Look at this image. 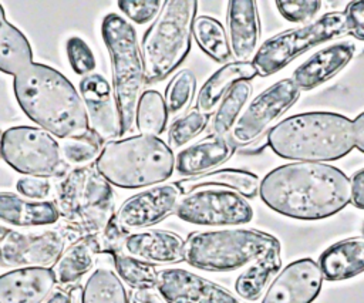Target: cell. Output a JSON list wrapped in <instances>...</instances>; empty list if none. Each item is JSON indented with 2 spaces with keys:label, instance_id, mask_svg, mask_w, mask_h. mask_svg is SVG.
I'll return each instance as SVG.
<instances>
[{
  "label": "cell",
  "instance_id": "obj_24",
  "mask_svg": "<svg viewBox=\"0 0 364 303\" xmlns=\"http://www.w3.org/2000/svg\"><path fill=\"white\" fill-rule=\"evenodd\" d=\"M323 277L346 280L364 272V236L348 238L328 246L318 257Z\"/></svg>",
  "mask_w": 364,
  "mask_h": 303
},
{
  "label": "cell",
  "instance_id": "obj_9",
  "mask_svg": "<svg viewBox=\"0 0 364 303\" xmlns=\"http://www.w3.org/2000/svg\"><path fill=\"white\" fill-rule=\"evenodd\" d=\"M347 33L344 11H330L306 26L280 31L267 38L255 53L253 65L257 75L267 77L284 68L309 48Z\"/></svg>",
  "mask_w": 364,
  "mask_h": 303
},
{
  "label": "cell",
  "instance_id": "obj_12",
  "mask_svg": "<svg viewBox=\"0 0 364 303\" xmlns=\"http://www.w3.org/2000/svg\"><path fill=\"white\" fill-rule=\"evenodd\" d=\"M68 238L63 229L26 232L0 223V266L50 267L65 249Z\"/></svg>",
  "mask_w": 364,
  "mask_h": 303
},
{
  "label": "cell",
  "instance_id": "obj_43",
  "mask_svg": "<svg viewBox=\"0 0 364 303\" xmlns=\"http://www.w3.org/2000/svg\"><path fill=\"white\" fill-rule=\"evenodd\" d=\"M347 33L364 41V0L351 1L344 10Z\"/></svg>",
  "mask_w": 364,
  "mask_h": 303
},
{
  "label": "cell",
  "instance_id": "obj_32",
  "mask_svg": "<svg viewBox=\"0 0 364 303\" xmlns=\"http://www.w3.org/2000/svg\"><path fill=\"white\" fill-rule=\"evenodd\" d=\"M252 91H253V87L250 81H239L228 91V94L219 102L213 114L212 134L220 135V137H229L232 128L235 127L236 121L242 115L243 108L246 107L252 95Z\"/></svg>",
  "mask_w": 364,
  "mask_h": 303
},
{
  "label": "cell",
  "instance_id": "obj_15",
  "mask_svg": "<svg viewBox=\"0 0 364 303\" xmlns=\"http://www.w3.org/2000/svg\"><path fill=\"white\" fill-rule=\"evenodd\" d=\"M90 131L102 141H114L124 134L121 112L114 88L101 74L92 73L80 81Z\"/></svg>",
  "mask_w": 364,
  "mask_h": 303
},
{
  "label": "cell",
  "instance_id": "obj_10",
  "mask_svg": "<svg viewBox=\"0 0 364 303\" xmlns=\"http://www.w3.org/2000/svg\"><path fill=\"white\" fill-rule=\"evenodd\" d=\"M1 158L24 176L61 178L68 166L63 161L60 142L40 127H11L3 132Z\"/></svg>",
  "mask_w": 364,
  "mask_h": 303
},
{
  "label": "cell",
  "instance_id": "obj_44",
  "mask_svg": "<svg viewBox=\"0 0 364 303\" xmlns=\"http://www.w3.org/2000/svg\"><path fill=\"white\" fill-rule=\"evenodd\" d=\"M351 202L355 208L364 209V168L358 169L351 178Z\"/></svg>",
  "mask_w": 364,
  "mask_h": 303
},
{
  "label": "cell",
  "instance_id": "obj_28",
  "mask_svg": "<svg viewBox=\"0 0 364 303\" xmlns=\"http://www.w3.org/2000/svg\"><path fill=\"white\" fill-rule=\"evenodd\" d=\"M30 64H33L30 41L7 20L0 4V71L16 77Z\"/></svg>",
  "mask_w": 364,
  "mask_h": 303
},
{
  "label": "cell",
  "instance_id": "obj_4",
  "mask_svg": "<svg viewBox=\"0 0 364 303\" xmlns=\"http://www.w3.org/2000/svg\"><path fill=\"white\" fill-rule=\"evenodd\" d=\"M95 168L114 186L151 188L172 176L175 155L159 137L136 134L105 142Z\"/></svg>",
  "mask_w": 364,
  "mask_h": 303
},
{
  "label": "cell",
  "instance_id": "obj_22",
  "mask_svg": "<svg viewBox=\"0 0 364 303\" xmlns=\"http://www.w3.org/2000/svg\"><path fill=\"white\" fill-rule=\"evenodd\" d=\"M124 252L148 263H178L185 260V240L169 230L131 232Z\"/></svg>",
  "mask_w": 364,
  "mask_h": 303
},
{
  "label": "cell",
  "instance_id": "obj_40",
  "mask_svg": "<svg viewBox=\"0 0 364 303\" xmlns=\"http://www.w3.org/2000/svg\"><path fill=\"white\" fill-rule=\"evenodd\" d=\"M282 17L291 23L310 21L320 10V0H276L274 1Z\"/></svg>",
  "mask_w": 364,
  "mask_h": 303
},
{
  "label": "cell",
  "instance_id": "obj_34",
  "mask_svg": "<svg viewBox=\"0 0 364 303\" xmlns=\"http://www.w3.org/2000/svg\"><path fill=\"white\" fill-rule=\"evenodd\" d=\"M112 256L117 275L128 286L135 290H152L156 289L158 270L152 263L136 259L124 250L117 252Z\"/></svg>",
  "mask_w": 364,
  "mask_h": 303
},
{
  "label": "cell",
  "instance_id": "obj_31",
  "mask_svg": "<svg viewBox=\"0 0 364 303\" xmlns=\"http://www.w3.org/2000/svg\"><path fill=\"white\" fill-rule=\"evenodd\" d=\"M192 36L199 48L216 63H226L232 54L222 23L210 16H196Z\"/></svg>",
  "mask_w": 364,
  "mask_h": 303
},
{
  "label": "cell",
  "instance_id": "obj_46",
  "mask_svg": "<svg viewBox=\"0 0 364 303\" xmlns=\"http://www.w3.org/2000/svg\"><path fill=\"white\" fill-rule=\"evenodd\" d=\"M131 303H162L161 299L152 293V290H136Z\"/></svg>",
  "mask_w": 364,
  "mask_h": 303
},
{
  "label": "cell",
  "instance_id": "obj_26",
  "mask_svg": "<svg viewBox=\"0 0 364 303\" xmlns=\"http://www.w3.org/2000/svg\"><path fill=\"white\" fill-rule=\"evenodd\" d=\"M182 195L199 188H226L245 198H255L259 193L260 181L257 175L245 169H216L200 176L186 178L175 182Z\"/></svg>",
  "mask_w": 364,
  "mask_h": 303
},
{
  "label": "cell",
  "instance_id": "obj_19",
  "mask_svg": "<svg viewBox=\"0 0 364 303\" xmlns=\"http://www.w3.org/2000/svg\"><path fill=\"white\" fill-rule=\"evenodd\" d=\"M354 53L355 46L348 41L327 46L303 61L293 71L291 80L300 91H310L341 71L351 61Z\"/></svg>",
  "mask_w": 364,
  "mask_h": 303
},
{
  "label": "cell",
  "instance_id": "obj_5",
  "mask_svg": "<svg viewBox=\"0 0 364 303\" xmlns=\"http://www.w3.org/2000/svg\"><path fill=\"white\" fill-rule=\"evenodd\" d=\"M53 202L65 222L64 232L70 238L98 235L115 215L112 185L95 165L68 169L58 178Z\"/></svg>",
  "mask_w": 364,
  "mask_h": 303
},
{
  "label": "cell",
  "instance_id": "obj_14",
  "mask_svg": "<svg viewBox=\"0 0 364 303\" xmlns=\"http://www.w3.org/2000/svg\"><path fill=\"white\" fill-rule=\"evenodd\" d=\"M156 290L166 303H250L228 289L181 267L159 270Z\"/></svg>",
  "mask_w": 364,
  "mask_h": 303
},
{
  "label": "cell",
  "instance_id": "obj_8",
  "mask_svg": "<svg viewBox=\"0 0 364 303\" xmlns=\"http://www.w3.org/2000/svg\"><path fill=\"white\" fill-rule=\"evenodd\" d=\"M101 34L111 57L112 88L118 101L124 132H127L135 125L138 100L146 84L141 48L132 24L117 13H109L104 17Z\"/></svg>",
  "mask_w": 364,
  "mask_h": 303
},
{
  "label": "cell",
  "instance_id": "obj_42",
  "mask_svg": "<svg viewBox=\"0 0 364 303\" xmlns=\"http://www.w3.org/2000/svg\"><path fill=\"white\" fill-rule=\"evenodd\" d=\"M18 195L31 201H47L51 193V182L41 176H21L16 182Z\"/></svg>",
  "mask_w": 364,
  "mask_h": 303
},
{
  "label": "cell",
  "instance_id": "obj_45",
  "mask_svg": "<svg viewBox=\"0 0 364 303\" xmlns=\"http://www.w3.org/2000/svg\"><path fill=\"white\" fill-rule=\"evenodd\" d=\"M353 139L354 147L364 154V111L360 112L353 121Z\"/></svg>",
  "mask_w": 364,
  "mask_h": 303
},
{
  "label": "cell",
  "instance_id": "obj_35",
  "mask_svg": "<svg viewBox=\"0 0 364 303\" xmlns=\"http://www.w3.org/2000/svg\"><path fill=\"white\" fill-rule=\"evenodd\" d=\"M104 148V141L88 131L80 137H70L60 141L61 156L68 169L90 166L95 162Z\"/></svg>",
  "mask_w": 364,
  "mask_h": 303
},
{
  "label": "cell",
  "instance_id": "obj_37",
  "mask_svg": "<svg viewBox=\"0 0 364 303\" xmlns=\"http://www.w3.org/2000/svg\"><path fill=\"white\" fill-rule=\"evenodd\" d=\"M208 125V115L200 112L198 108L189 110L179 115L168 132V145L172 151L185 147L196 135H199Z\"/></svg>",
  "mask_w": 364,
  "mask_h": 303
},
{
  "label": "cell",
  "instance_id": "obj_1",
  "mask_svg": "<svg viewBox=\"0 0 364 303\" xmlns=\"http://www.w3.org/2000/svg\"><path fill=\"white\" fill-rule=\"evenodd\" d=\"M259 196L272 211L299 220H318L338 213L351 202L350 178L321 162H290L269 171Z\"/></svg>",
  "mask_w": 364,
  "mask_h": 303
},
{
  "label": "cell",
  "instance_id": "obj_39",
  "mask_svg": "<svg viewBox=\"0 0 364 303\" xmlns=\"http://www.w3.org/2000/svg\"><path fill=\"white\" fill-rule=\"evenodd\" d=\"M162 4L161 0H119L117 3L127 20L135 24H146L155 20Z\"/></svg>",
  "mask_w": 364,
  "mask_h": 303
},
{
  "label": "cell",
  "instance_id": "obj_17",
  "mask_svg": "<svg viewBox=\"0 0 364 303\" xmlns=\"http://www.w3.org/2000/svg\"><path fill=\"white\" fill-rule=\"evenodd\" d=\"M323 279L318 263L311 257L294 260L276 276L262 303H311L321 290Z\"/></svg>",
  "mask_w": 364,
  "mask_h": 303
},
{
  "label": "cell",
  "instance_id": "obj_27",
  "mask_svg": "<svg viewBox=\"0 0 364 303\" xmlns=\"http://www.w3.org/2000/svg\"><path fill=\"white\" fill-rule=\"evenodd\" d=\"M97 255L98 245L95 235L80 238L71 243L63 250L51 267L57 285L64 289L77 283L94 266Z\"/></svg>",
  "mask_w": 364,
  "mask_h": 303
},
{
  "label": "cell",
  "instance_id": "obj_3",
  "mask_svg": "<svg viewBox=\"0 0 364 303\" xmlns=\"http://www.w3.org/2000/svg\"><path fill=\"white\" fill-rule=\"evenodd\" d=\"M266 137L277 156L296 162L337 161L354 148L353 121L330 111L290 115L273 125Z\"/></svg>",
  "mask_w": 364,
  "mask_h": 303
},
{
  "label": "cell",
  "instance_id": "obj_11",
  "mask_svg": "<svg viewBox=\"0 0 364 303\" xmlns=\"http://www.w3.org/2000/svg\"><path fill=\"white\" fill-rule=\"evenodd\" d=\"M175 215L193 225H245L253 219V208L240 193L226 188H199L181 195Z\"/></svg>",
  "mask_w": 364,
  "mask_h": 303
},
{
  "label": "cell",
  "instance_id": "obj_6",
  "mask_svg": "<svg viewBox=\"0 0 364 303\" xmlns=\"http://www.w3.org/2000/svg\"><path fill=\"white\" fill-rule=\"evenodd\" d=\"M196 11V0L164 1L161 11L141 43L146 84L166 78L183 63L192 46Z\"/></svg>",
  "mask_w": 364,
  "mask_h": 303
},
{
  "label": "cell",
  "instance_id": "obj_29",
  "mask_svg": "<svg viewBox=\"0 0 364 303\" xmlns=\"http://www.w3.org/2000/svg\"><path fill=\"white\" fill-rule=\"evenodd\" d=\"M280 266V246L272 248L264 252L260 257L252 262L249 267L236 279L235 290L237 296L247 302L259 299L270 277L279 272Z\"/></svg>",
  "mask_w": 364,
  "mask_h": 303
},
{
  "label": "cell",
  "instance_id": "obj_20",
  "mask_svg": "<svg viewBox=\"0 0 364 303\" xmlns=\"http://www.w3.org/2000/svg\"><path fill=\"white\" fill-rule=\"evenodd\" d=\"M228 38L236 61H249L260 37L257 3L253 0H230L228 3Z\"/></svg>",
  "mask_w": 364,
  "mask_h": 303
},
{
  "label": "cell",
  "instance_id": "obj_2",
  "mask_svg": "<svg viewBox=\"0 0 364 303\" xmlns=\"http://www.w3.org/2000/svg\"><path fill=\"white\" fill-rule=\"evenodd\" d=\"M14 97L27 118L64 139L90 131L80 91L58 70L33 63L14 77Z\"/></svg>",
  "mask_w": 364,
  "mask_h": 303
},
{
  "label": "cell",
  "instance_id": "obj_48",
  "mask_svg": "<svg viewBox=\"0 0 364 303\" xmlns=\"http://www.w3.org/2000/svg\"><path fill=\"white\" fill-rule=\"evenodd\" d=\"M1 139H3V132L0 131V158H1Z\"/></svg>",
  "mask_w": 364,
  "mask_h": 303
},
{
  "label": "cell",
  "instance_id": "obj_23",
  "mask_svg": "<svg viewBox=\"0 0 364 303\" xmlns=\"http://www.w3.org/2000/svg\"><path fill=\"white\" fill-rule=\"evenodd\" d=\"M58 209L53 201H31L13 192H0V220L17 228L57 223Z\"/></svg>",
  "mask_w": 364,
  "mask_h": 303
},
{
  "label": "cell",
  "instance_id": "obj_36",
  "mask_svg": "<svg viewBox=\"0 0 364 303\" xmlns=\"http://www.w3.org/2000/svg\"><path fill=\"white\" fill-rule=\"evenodd\" d=\"M196 90V78L192 71L181 70L169 81L165 91V105L168 114L179 117L186 112Z\"/></svg>",
  "mask_w": 364,
  "mask_h": 303
},
{
  "label": "cell",
  "instance_id": "obj_18",
  "mask_svg": "<svg viewBox=\"0 0 364 303\" xmlns=\"http://www.w3.org/2000/svg\"><path fill=\"white\" fill-rule=\"evenodd\" d=\"M55 285L51 267L13 269L0 275V303H43Z\"/></svg>",
  "mask_w": 364,
  "mask_h": 303
},
{
  "label": "cell",
  "instance_id": "obj_21",
  "mask_svg": "<svg viewBox=\"0 0 364 303\" xmlns=\"http://www.w3.org/2000/svg\"><path fill=\"white\" fill-rule=\"evenodd\" d=\"M235 149L236 147L229 137L212 134L182 148L175 156V169L188 178L200 176L225 164L235 154Z\"/></svg>",
  "mask_w": 364,
  "mask_h": 303
},
{
  "label": "cell",
  "instance_id": "obj_13",
  "mask_svg": "<svg viewBox=\"0 0 364 303\" xmlns=\"http://www.w3.org/2000/svg\"><path fill=\"white\" fill-rule=\"evenodd\" d=\"M300 88L284 78L262 91L242 112L229 134L235 147L249 145L273 128V124L297 101Z\"/></svg>",
  "mask_w": 364,
  "mask_h": 303
},
{
  "label": "cell",
  "instance_id": "obj_38",
  "mask_svg": "<svg viewBox=\"0 0 364 303\" xmlns=\"http://www.w3.org/2000/svg\"><path fill=\"white\" fill-rule=\"evenodd\" d=\"M65 51L70 65L75 74L87 77L94 73L97 67V60L85 40L78 36L70 37L65 43Z\"/></svg>",
  "mask_w": 364,
  "mask_h": 303
},
{
  "label": "cell",
  "instance_id": "obj_16",
  "mask_svg": "<svg viewBox=\"0 0 364 303\" xmlns=\"http://www.w3.org/2000/svg\"><path fill=\"white\" fill-rule=\"evenodd\" d=\"M181 195L175 184L151 186L124 201L115 216L129 232L132 229L148 228L175 213Z\"/></svg>",
  "mask_w": 364,
  "mask_h": 303
},
{
  "label": "cell",
  "instance_id": "obj_25",
  "mask_svg": "<svg viewBox=\"0 0 364 303\" xmlns=\"http://www.w3.org/2000/svg\"><path fill=\"white\" fill-rule=\"evenodd\" d=\"M257 75L252 61H232L216 70L200 87L196 108L205 115L212 114L228 91L239 81H249Z\"/></svg>",
  "mask_w": 364,
  "mask_h": 303
},
{
  "label": "cell",
  "instance_id": "obj_41",
  "mask_svg": "<svg viewBox=\"0 0 364 303\" xmlns=\"http://www.w3.org/2000/svg\"><path fill=\"white\" fill-rule=\"evenodd\" d=\"M131 232L125 229L114 215V218L109 220V223L105 226V229L95 235L97 245H98V253H109L114 255L117 252L124 250V242L127 236Z\"/></svg>",
  "mask_w": 364,
  "mask_h": 303
},
{
  "label": "cell",
  "instance_id": "obj_47",
  "mask_svg": "<svg viewBox=\"0 0 364 303\" xmlns=\"http://www.w3.org/2000/svg\"><path fill=\"white\" fill-rule=\"evenodd\" d=\"M44 303H73V297L67 289H57L48 296Z\"/></svg>",
  "mask_w": 364,
  "mask_h": 303
},
{
  "label": "cell",
  "instance_id": "obj_30",
  "mask_svg": "<svg viewBox=\"0 0 364 303\" xmlns=\"http://www.w3.org/2000/svg\"><path fill=\"white\" fill-rule=\"evenodd\" d=\"M81 303H129L122 280L109 269H95L87 279Z\"/></svg>",
  "mask_w": 364,
  "mask_h": 303
},
{
  "label": "cell",
  "instance_id": "obj_7",
  "mask_svg": "<svg viewBox=\"0 0 364 303\" xmlns=\"http://www.w3.org/2000/svg\"><path fill=\"white\" fill-rule=\"evenodd\" d=\"M276 246V236L257 229L196 230L185 240V262L208 272H232Z\"/></svg>",
  "mask_w": 364,
  "mask_h": 303
},
{
  "label": "cell",
  "instance_id": "obj_33",
  "mask_svg": "<svg viewBox=\"0 0 364 303\" xmlns=\"http://www.w3.org/2000/svg\"><path fill=\"white\" fill-rule=\"evenodd\" d=\"M168 122V110L165 100L156 90H145L136 105L135 125L139 134L158 137L165 131Z\"/></svg>",
  "mask_w": 364,
  "mask_h": 303
}]
</instances>
